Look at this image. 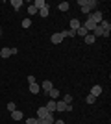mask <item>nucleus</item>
<instances>
[{
    "label": "nucleus",
    "instance_id": "1a4fd4ad",
    "mask_svg": "<svg viewBox=\"0 0 111 124\" xmlns=\"http://www.w3.org/2000/svg\"><path fill=\"white\" fill-rule=\"evenodd\" d=\"M46 115H48V109L44 108V106H43V108H39V109H37V119H44Z\"/></svg>",
    "mask_w": 111,
    "mask_h": 124
},
{
    "label": "nucleus",
    "instance_id": "aec40b11",
    "mask_svg": "<svg viewBox=\"0 0 111 124\" xmlns=\"http://www.w3.org/2000/svg\"><path fill=\"white\" fill-rule=\"evenodd\" d=\"M87 33H89V31L85 30L83 26H80L78 30H76V35H80V37H85V35H87Z\"/></svg>",
    "mask_w": 111,
    "mask_h": 124
},
{
    "label": "nucleus",
    "instance_id": "c756f323",
    "mask_svg": "<svg viewBox=\"0 0 111 124\" xmlns=\"http://www.w3.org/2000/svg\"><path fill=\"white\" fill-rule=\"evenodd\" d=\"M54 124H65L63 120H54Z\"/></svg>",
    "mask_w": 111,
    "mask_h": 124
},
{
    "label": "nucleus",
    "instance_id": "6e6552de",
    "mask_svg": "<svg viewBox=\"0 0 111 124\" xmlns=\"http://www.w3.org/2000/svg\"><path fill=\"white\" fill-rule=\"evenodd\" d=\"M80 26H81V22L78 21V19H70V28L69 30H72V31H76L80 28Z\"/></svg>",
    "mask_w": 111,
    "mask_h": 124
},
{
    "label": "nucleus",
    "instance_id": "6ab92c4d",
    "mask_svg": "<svg viewBox=\"0 0 111 124\" xmlns=\"http://www.w3.org/2000/svg\"><path fill=\"white\" fill-rule=\"evenodd\" d=\"M33 6H35L37 11H39V9H43V8L46 6V2H44V0H35V2H33Z\"/></svg>",
    "mask_w": 111,
    "mask_h": 124
},
{
    "label": "nucleus",
    "instance_id": "5701e85b",
    "mask_svg": "<svg viewBox=\"0 0 111 124\" xmlns=\"http://www.w3.org/2000/svg\"><path fill=\"white\" fill-rule=\"evenodd\" d=\"M63 102L65 104H72V94H63Z\"/></svg>",
    "mask_w": 111,
    "mask_h": 124
},
{
    "label": "nucleus",
    "instance_id": "f3484780",
    "mask_svg": "<svg viewBox=\"0 0 111 124\" xmlns=\"http://www.w3.org/2000/svg\"><path fill=\"white\" fill-rule=\"evenodd\" d=\"M11 56V48H2V50H0V57H9Z\"/></svg>",
    "mask_w": 111,
    "mask_h": 124
},
{
    "label": "nucleus",
    "instance_id": "393cba45",
    "mask_svg": "<svg viewBox=\"0 0 111 124\" xmlns=\"http://www.w3.org/2000/svg\"><path fill=\"white\" fill-rule=\"evenodd\" d=\"M28 13H30V15H35V13H39V11H37V8H35V6H30V8H28Z\"/></svg>",
    "mask_w": 111,
    "mask_h": 124
},
{
    "label": "nucleus",
    "instance_id": "7ed1b4c3",
    "mask_svg": "<svg viewBox=\"0 0 111 124\" xmlns=\"http://www.w3.org/2000/svg\"><path fill=\"white\" fill-rule=\"evenodd\" d=\"M89 19L95 22V24H100V22L104 21V15H102V11H95V13H91V15H89Z\"/></svg>",
    "mask_w": 111,
    "mask_h": 124
},
{
    "label": "nucleus",
    "instance_id": "4468645a",
    "mask_svg": "<svg viewBox=\"0 0 111 124\" xmlns=\"http://www.w3.org/2000/svg\"><path fill=\"white\" fill-rule=\"evenodd\" d=\"M44 108L48 109V113H52V111H56V100H48V104L44 106Z\"/></svg>",
    "mask_w": 111,
    "mask_h": 124
},
{
    "label": "nucleus",
    "instance_id": "dca6fc26",
    "mask_svg": "<svg viewBox=\"0 0 111 124\" xmlns=\"http://www.w3.org/2000/svg\"><path fill=\"white\" fill-rule=\"evenodd\" d=\"M11 119H13V120H21L22 119V111H17V109H15V111H11Z\"/></svg>",
    "mask_w": 111,
    "mask_h": 124
},
{
    "label": "nucleus",
    "instance_id": "9b49d317",
    "mask_svg": "<svg viewBox=\"0 0 111 124\" xmlns=\"http://www.w3.org/2000/svg\"><path fill=\"white\" fill-rule=\"evenodd\" d=\"M48 96H50V100H58V96H59V91L56 87H52L50 91H48Z\"/></svg>",
    "mask_w": 111,
    "mask_h": 124
},
{
    "label": "nucleus",
    "instance_id": "a878e982",
    "mask_svg": "<svg viewBox=\"0 0 111 124\" xmlns=\"http://www.w3.org/2000/svg\"><path fill=\"white\" fill-rule=\"evenodd\" d=\"M32 26V19H24L22 21V28H30Z\"/></svg>",
    "mask_w": 111,
    "mask_h": 124
},
{
    "label": "nucleus",
    "instance_id": "423d86ee",
    "mask_svg": "<svg viewBox=\"0 0 111 124\" xmlns=\"http://www.w3.org/2000/svg\"><path fill=\"white\" fill-rule=\"evenodd\" d=\"M81 26H83V28H85L87 31H89V33H93V30H95V28H96L98 24H95V22L91 21V19H87V21H85V22H83Z\"/></svg>",
    "mask_w": 111,
    "mask_h": 124
},
{
    "label": "nucleus",
    "instance_id": "b1692460",
    "mask_svg": "<svg viewBox=\"0 0 111 124\" xmlns=\"http://www.w3.org/2000/svg\"><path fill=\"white\" fill-rule=\"evenodd\" d=\"M85 102H87V104H95V102H96V96H93V94H87Z\"/></svg>",
    "mask_w": 111,
    "mask_h": 124
},
{
    "label": "nucleus",
    "instance_id": "f03ea898",
    "mask_svg": "<svg viewBox=\"0 0 111 124\" xmlns=\"http://www.w3.org/2000/svg\"><path fill=\"white\" fill-rule=\"evenodd\" d=\"M56 111H72V104H65L63 100H56Z\"/></svg>",
    "mask_w": 111,
    "mask_h": 124
},
{
    "label": "nucleus",
    "instance_id": "f257e3e1",
    "mask_svg": "<svg viewBox=\"0 0 111 124\" xmlns=\"http://www.w3.org/2000/svg\"><path fill=\"white\" fill-rule=\"evenodd\" d=\"M78 6H81V11H83L85 15H89L91 11H93V8L98 6V2L96 0H78Z\"/></svg>",
    "mask_w": 111,
    "mask_h": 124
},
{
    "label": "nucleus",
    "instance_id": "f8f14e48",
    "mask_svg": "<svg viewBox=\"0 0 111 124\" xmlns=\"http://www.w3.org/2000/svg\"><path fill=\"white\" fill-rule=\"evenodd\" d=\"M39 91H41V85H39L37 82L30 85V93H32V94H39Z\"/></svg>",
    "mask_w": 111,
    "mask_h": 124
},
{
    "label": "nucleus",
    "instance_id": "9d476101",
    "mask_svg": "<svg viewBox=\"0 0 111 124\" xmlns=\"http://www.w3.org/2000/svg\"><path fill=\"white\" fill-rule=\"evenodd\" d=\"M91 94L98 98V94H102V85H93V89H91Z\"/></svg>",
    "mask_w": 111,
    "mask_h": 124
},
{
    "label": "nucleus",
    "instance_id": "20e7f679",
    "mask_svg": "<svg viewBox=\"0 0 111 124\" xmlns=\"http://www.w3.org/2000/svg\"><path fill=\"white\" fill-rule=\"evenodd\" d=\"M98 26H100V28H102V31H104V37H107V35H109V31H111V22H109V21H102Z\"/></svg>",
    "mask_w": 111,
    "mask_h": 124
},
{
    "label": "nucleus",
    "instance_id": "bb28decb",
    "mask_svg": "<svg viewBox=\"0 0 111 124\" xmlns=\"http://www.w3.org/2000/svg\"><path fill=\"white\" fill-rule=\"evenodd\" d=\"M26 124H39V119H26Z\"/></svg>",
    "mask_w": 111,
    "mask_h": 124
},
{
    "label": "nucleus",
    "instance_id": "39448f33",
    "mask_svg": "<svg viewBox=\"0 0 111 124\" xmlns=\"http://www.w3.org/2000/svg\"><path fill=\"white\" fill-rule=\"evenodd\" d=\"M61 41H63L61 31H56V33H52V37H50V43H52V45H59Z\"/></svg>",
    "mask_w": 111,
    "mask_h": 124
},
{
    "label": "nucleus",
    "instance_id": "7c9ffc66",
    "mask_svg": "<svg viewBox=\"0 0 111 124\" xmlns=\"http://www.w3.org/2000/svg\"><path fill=\"white\" fill-rule=\"evenodd\" d=\"M0 35H2V31H0Z\"/></svg>",
    "mask_w": 111,
    "mask_h": 124
},
{
    "label": "nucleus",
    "instance_id": "4be33fe9",
    "mask_svg": "<svg viewBox=\"0 0 111 124\" xmlns=\"http://www.w3.org/2000/svg\"><path fill=\"white\" fill-rule=\"evenodd\" d=\"M48 13H50V11H48V6H44L43 9H39V15L41 17H48Z\"/></svg>",
    "mask_w": 111,
    "mask_h": 124
},
{
    "label": "nucleus",
    "instance_id": "cd10ccee",
    "mask_svg": "<svg viewBox=\"0 0 111 124\" xmlns=\"http://www.w3.org/2000/svg\"><path fill=\"white\" fill-rule=\"evenodd\" d=\"M7 111H9V113H11V111H15V104H13V102L7 104Z\"/></svg>",
    "mask_w": 111,
    "mask_h": 124
},
{
    "label": "nucleus",
    "instance_id": "412c9836",
    "mask_svg": "<svg viewBox=\"0 0 111 124\" xmlns=\"http://www.w3.org/2000/svg\"><path fill=\"white\" fill-rule=\"evenodd\" d=\"M58 8H59V11H69L70 4H69V2H61V4H59Z\"/></svg>",
    "mask_w": 111,
    "mask_h": 124
},
{
    "label": "nucleus",
    "instance_id": "2eb2a0df",
    "mask_svg": "<svg viewBox=\"0 0 111 124\" xmlns=\"http://www.w3.org/2000/svg\"><path fill=\"white\" fill-rule=\"evenodd\" d=\"M54 85H52V82H50V80H44V82H43V85H41V89H44V91H50V89H52Z\"/></svg>",
    "mask_w": 111,
    "mask_h": 124
},
{
    "label": "nucleus",
    "instance_id": "ddd939ff",
    "mask_svg": "<svg viewBox=\"0 0 111 124\" xmlns=\"http://www.w3.org/2000/svg\"><path fill=\"white\" fill-rule=\"evenodd\" d=\"M83 41H85V45H93V43L96 41V37L93 35V33H87V35L83 37Z\"/></svg>",
    "mask_w": 111,
    "mask_h": 124
},
{
    "label": "nucleus",
    "instance_id": "c85d7f7f",
    "mask_svg": "<svg viewBox=\"0 0 111 124\" xmlns=\"http://www.w3.org/2000/svg\"><path fill=\"white\" fill-rule=\"evenodd\" d=\"M26 80H28V83H30V85H32V83H35V78H33V76H28Z\"/></svg>",
    "mask_w": 111,
    "mask_h": 124
},
{
    "label": "nucleus",
    "instance_id": "0eeeda50",
    "mask_svg": "<svg viewBox=\"0 0 111 124\" xmlns=\"http://www.w3.org/2000/svg\"><path fill=\"white\" fill-rule=\"evenodd\" d=\"M54 115L52 113H48L46 117H44V119H39V124H54Z\"/></svg>",
    "mask_w": 111,
    "mask_h": 124
},
{
    "label": "nucleus",
    "instance_id": "a211bd4d",
    "mask_svg": "<svg viewBox=\"0 0 111 124\" xmlns=\"http://www.w3.org/2000/svg\"><path fill=\"white\" fill-rule=\"evenodd\" d=\"M11 6H13V9L19 11L21 9V6H22V0H11Z\"/></svg>",
    "mask_w": 111,
    "mask_h": 124
}]
</instances>
